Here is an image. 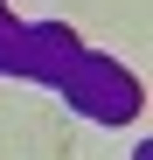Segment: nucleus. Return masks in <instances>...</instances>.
<instances>
[{"instance_id":"obj_1","label":"nucleus","mask_w":153,"mask_h":160,"mask_svg":"<svg viewBox=\"0 0 153 160\" xmlns=\"http://www.w3.org/2000/svg\"><path fill=\"white\" fill-rule=\"evenodd\" d=\"M56 84H63V98L76 104V112H91V118H105V125H118V118L139 112V84H132L111 56H91V49H76Z\"/></svg>"},{"instance_id":"obj_2","label":"nucleus","mask_w":153,"mask_h":160,"mask_svg":"<svg viewBox=\"0 0 153 160\" xmlns=\"http://www.w3.org/2000/svg\"><path fill=\"white\" fill-rule=\"evenodd\" d=\"M14 42H21V21H7V7H0V70L14 63Z\"/></svg>"}]
</instances>
